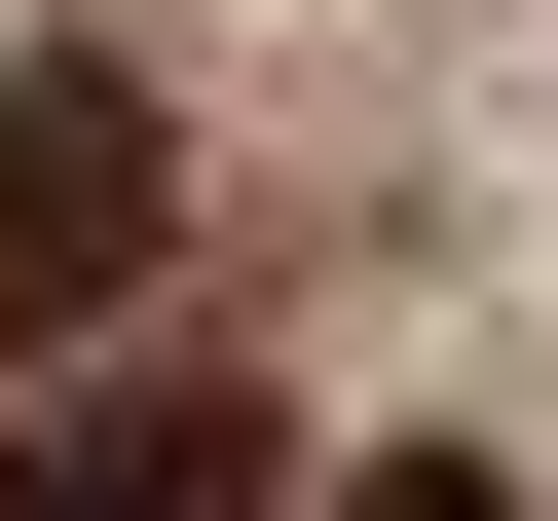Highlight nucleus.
Wrapping results in <instances>:
<instances>
[{
	"label": "nucleus",
	"instance_id": "obj_1",
	"mask_svg": "<svg viewBox=\"0 0 558 521\" xmlns=\"http://www.w3.org/2000/svg\"><path fill=\"white\" fill-rule=\"evenodd\" d=\"M149 260H186V112L112 38H38V75H0V336H112Z\"/></svg>",
	"mask_w": 558,
	"mask_h": 521
},
{
	"label": "nucleus",
	"instance_id": "obj_2",
	"mask_svg": "<svg viewBox=\"0 0 558 521\" xmlns=\"http://www.w3.org/2000/svg\"><path fill=\"white\" fill-rule=\"evenodd\" d=\"M260 484H299V447H260L223 373H112L75 447H0V521H260Z\"/></svg>",
	"mask_w": 558,
	"mask_h": 521
},
{
	"label": "nucleus",
	"instance_id": "obj_3",
	"mask_svg": "<svg viewBox=\"0 0 558 521\" xmlns=\"http://www.w3.org/2000/svg\"><path fill=\"white\" fill-rule=\"evenodd\" d=\"M336 521H521V484H484V447H373V484H336Z\"/></svg>",
	"mask_w": 558,
	"mask_h": 521
}]
</instances>
